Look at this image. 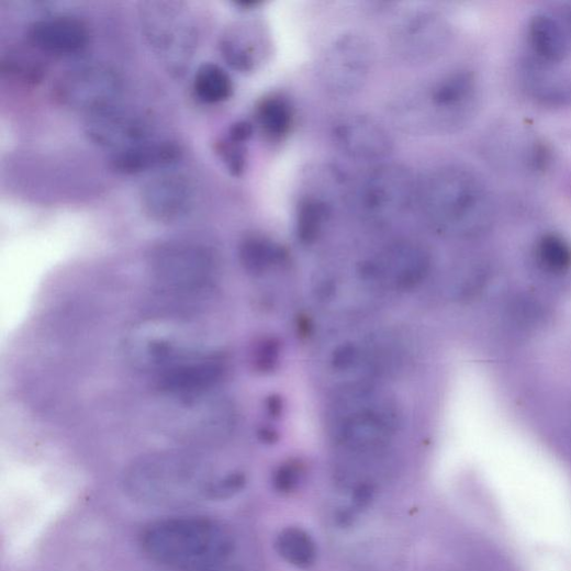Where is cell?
<instances>
[{
	"mask_svg": "<svg viewBox=\"0 0 571 571\" xmlns=\"http://www.w3.org/2000/svg\"><path fill=\"white\" fill-rule=\"evenodd\" d=\"M242 473L221 474L209 461L187 452H160L136 460L126 471L124 490L134 502L182 508L234 496L245 485Z\"/></svg>",
	"mask_w": 571,
	"mask_h": 571,
	"instance_id": "obj_1",
	"label": "cell"
},
{
	"mask_svg": "<svg viewBox=\"0 0 571 571\" xmlns=\"http://www.w3.org/2000/svg\"><path fill=\"white\" fill-rule=\"evenodd\" d=\"M417 202L427 224L451 237L484 233L495 217V201L486 182L458 165L440 167L418 182Z\"/></svg>",
	"mask_w": 571,
	"mask_h": 571,
	"instance_id": "obj_2",
	"label": "cell"
},
{
	"mask_svg": "<svg viewBox=\"0 0 571 571\" xmlns=\"http://www.w3.org/2000/svg\"><path fill=\"white\" fill-rule=\"evenodd\" d=\"M141 546L150 559L177 571H223L235 551L227 527L199 516L152 524L143 530Z\"/></svg>",
	"mask_w": 571,
	"mask_h": 571,
	"instance_id": "obj_3",
	"label": "cell"
},
{
	"mask_svg": "<svg viewBox=\"0 0 571 571\" xmlns=\"http://www.w3.org/2000/svg\"><path fill=\"white\" fill-rule=\"evenodd\" d=\"M478 92L471 70H452L421 91L399 99L393 116L400 127L412 134L454 133L474 114Z\"/></svg>",
	"mask_w": 571,
	"mask_h": 571,
	"instance_id": "obj_4",
	"label": "cell"
},
{
	"mask_svg": "<svg viewBox=\"0 0 571 571\" xmlns=\"http://www.w3.org/2000/svg\"><path fill=\"white\" fill-rule=\"evenodd\" d=\"M156 288L173 300H197L213 288L216 260L204 246L171 242L156 247L150 255Z\"/></svg>",
	"mask_w": 571,
	"mask_h": 571,
	"instance_id": "obj_5",
	"label": "cell"
},
{
	"mask_svg": "<svg viewBox=\"0 0 571 571\" xmlns=\"http://www.w3.org/2000/svg\"><path fill=\"white\" fill-rule=\"evenodd\" d=\"M418 182L403 165L382 164L371 169L357 183L354 209L366 222L390 224L404 216L417 201Z\"/></svg>",
	"mask_w": 571,
	"mask_h": 571,
	"instance_id": "obj_6",
	"label": "cell"
},
{
	"mask_svg": "<svg viewBox=\"0 0 571 571\" xmlns=\"http://www.w3.org/2000/svg\"><path fill=\"white\" fill-rule=\"evenodd\" d=\"M374 63L370 40L361 33H345L334 40L318 64L323 88L338 98L351 97L367 86Z\"/></svg>",
	"mask_w": 571,
	"mask_h": 571,
	"instance_id": "obj_7",
	"label": "cell"
},
{
	"mask_svg": "<svg viewBox=\"0 0 571 571\" xmlns=\"http://www.w3.org/2000/svg\"><path fill=\"white\" fill-rule=\"evenodd\" d=\"M211 351L191 335L161 325L143 326L126 340V352L133 366L155 377Z\"/></svg>",
	"mask_w": 571,
	"mask_h": 571,
	"instance_id": "obj_8",
	"label": "cell"
},
{
	"mask_svg": "<svg viewBox=\"0 0 571 571\" xmlns=\"http://www.w3.org/2000/svg\"><path fill=\"white\" fill-rule=\"evenodd\" d=\"M451 37V26L443 15L422 11L398 24L391 35V48L406 64H430L444 55Z\"/></svg>",
	"mask_w": 571,
	"mask_h": 571,
	"instance_id": "obj_9",
	"label": "cell"
},
{
	"mask_svg": "<svg viewBox=\"0 0 571 571\" xmlns=\"http://www.w3.org/2000/svg\"><path fill=\"white\" fill-rule=\"evenodd\" d=\"M168 412L170 433L193 443L217 441L228 434L234 418L229 406L222 400H213L211 393L170 398Z\"/></svg>",
	"mask_w": 571,
	"mask_h": 571,
	"instance_id": "obj_10",
	"label": "cell"
},
{
	"mask_svg": "<svg viewBox=\"0 0 571 571\" xmlns=\"http://www.w3.org/2000/svg\"><path fill=\"white\" fill-rule=\"evenodd\" d=\"M120 92L117 75L102 64H88L71 69L57 86L58 98L63 103L91 113L112 107Z\"/></svg>",
	"mask_w": 571,
	"mask_h": 571,
	"instance_id": "obj_11",
	"label": "cell"
},
{
	"mask_svg": "<svg viewBox=\"0 0 571 571\" xmlns=\"http://www.w3.org/2000/svg\"><path fill=\"white\" fill-rule=\"evenodd\" d=\"M336 148L347 158L360 163H379L393 153L394 141L374 117L354 114L339 119L332 128Z\"/></svg>",
	"mask_w": 571,
	"mask_h": 571,
	"instance_id": "obj_12",
	"label": "cell"
},
{
	"mask_svg": "<svg viewBox=\"0 0 571 571\" xmlns=\"http://www.w3.org/2000/svg\"><path fill=\"white\" fill-rule=\"evenodd\" d=\"M226 376L224 355L213 350L160 373L156 377V385L167 398H190L211 393Z\"/></svg>",
	"mask_w": 571,
	"mask_h": 571,
	"instance_id": "obj_13",
	"label": "cell"
},
{
	"mask_svg": "<svg viewBox=\"0 0 571 571\" xmlns=\"http://www.w3.org/2000/svg\"><path fill=\"white\" fill-rule=\"evenodd\" d=\"M194 190L187 177L164 175L147 183L142 204L148 216L160 224H175L188 216L193 208Z\"/></svg>",
	"mask_w": 571,
	"mask_h": 571,
	"instance_id": "obj_14",
	"label": "cell"
},
{
	"mask_svg": "<svg viewBox=\"0 0 571 571\" xmlns=\"http://www.w3.org/2000/svg\"><path fill=\"white\" fill-rule=\"evenodd\" d=\"M86 131L94 145L113 153L145 142L150 136L146 120L114 105L91 113Z\"/></svg>",
	"mask_w": 571,
	"mask_h": 571,
	"instance_id": "obj_15",
	"label": "cell"
},
{
	"mask_svg": "<svg viewBox=\"0 0 571 571\" xmlns=\"http://www.w3.org/2000/svg\"><path fill=\"white\" fill-rule=\"evenodd\" d=\"M141 12L143 30L157 52L168 57L188 54L191 32L176 4L148 3Z\"/></svg>",
	"mask_w": 571,
	"mask_h": 571,
	"instance_id": "obj_16",
	"label": "cell"
},
{
	"mask_svg": "<svg viewBox=\"0 0 571 571\" xmlns=\"http://www.w3.org/2000/svg\"><path fill=\"white\" fill-rule=\"evenodd\" d=\"M30 40L43 52L68 55L87 46L89 32L87 26L75 18L56 16L34 23L30 30Z\"/></svg>",
	"mask_w": 571,
	"mask_h": 571,
	"instance_id": "obj_17",
	"label": "cell"
},
{
	"mask_svg": "<svg viewBox=\"0 0 571 571\" xmlns=\"http://www.w3.org/2000/svg\"><path fill=\"white\" fill-rule=\"evenodd\" d=\"M181 150L171 141H152L114 152L110 167L120 175H137L171 166L180 159Z\"/></svg>",
	"mask_w": 571,
	"mask_h": 571,
	"instance_id": "obj_18",
	"label": "cell"
},
{
	"mask_svg": "<svg viewBox=\"0 0 571 571\" xmlns=\"http://www.w3.org/2000/svg\"><path fill=\"white\" fill-rule=\"evenodd\" d=\"M523 81L531 97L545 104H571V80L560 76L552 65L529 59L523 67Z\"/></svg>",
	"mask_w": 571,
	"mask_h": 571,
	"instance_id": "obj_19",
	"label": "cell"
},
{
	"mask_svg": "<svg viewBox=\"0 0 571 571\" xmlns=\"http://www.w3.org/2000/svg\"><path fill=\"white\" fill-rule=\"evenodd\" d=\"M528 43L535 59L556 66L569 53L567 33L557 19L549 14L535 15L527 30Z\"/></svg>",
	"mask_w": 571,
	"mask_h": 571,
	"instance_id": "obj_20",
	"label": "cell"
},
{
	"mask_svg": "<svg viewBox=\"0 0 571 571\" xmlns=\"http://www.w3.org/2000/svg\"><path fill=\"white\" fill-rule=\"evenodd\" d=\"M265 51V36L254 26L236 29L222 43L223 56L227 63L243 74L256 69Z\"/></svg>",
	"mask_w": 571,
	"mask_h": 571,
	"instance_id": "obj_21",
	"label": "cell"
},
{
	"mask_svg": "<svg viewBox=\"0 0 571 571\" xmlns=\"http://www.w3.org/2000/svg\"><path fill=\"white\" fill-rule=\"evenodd\" d=\"M257 120L265 134L279 141L288 136L293 128L294 108L288 99L270 96L259 103Z\"/></svg>",
	"mask_w": 571,
	"mask_h": 571,
	"instance_id": "obj_22",
	"label": "cell"
},
{
	"mask_svg": "<svg viewBox=\"0 0 571 571\" xmlns=\"http://www.w3.org/2000/svg\"><path fill=\"white\" fill-rule=\"evenodd\" d=\"M280 557L299 568H310L316 562L317 547L312 536L299 527L281 530L275 541Z\"/></svg>",
	"mask_w": 571,
	"mask_h": 571,
	"instance_id": "obj_23",
	"label": "cell"
},
{
	"mask_svg": "<svg viewBox=\"0 0 571 571\" xmlns=\"http://www.w3.org/2000/svg\"><path fill=\"white\" fill-rule=\"evenodd\" d=\"M332 216L331 205L321 198L306 197L296 208V235L302 244L311 245L322 235Z\"/></svg>",
	"mask_w": 571,
	"mask_h": 571,
	"instance_id": "obj_24",
	"label": "cell"
},
{
	"mask_svg": "<svg viewBox=\"0 0 571 571\" xmlns=\"http://www.w3.org/2000/svg\"><path fill=\"white\" fill-rule=\"evenodd\" d=\"M193 89L204 103L216 104L229 100L234 92L231 76L220 65L206 63L197 70Z\"/></svg>",
	"mask_w": 571,
	"mask_h": 571,
	"instance_id": "obj_25",
	"label": "cell"
},
{
	"mask_svg": "<svg viewBox=\"0 0 571 571\" xmlns=\"http://www.w3.org/2000/svg\"><path fill=\"white\" fill-rule=\"evenodd\" d=\"M284 249L271 239L251 235L246 237L239 246V258L244 268L255 275L262 273L271 266L282 261Z\"/></svg>",
	"mask_w": 571,
	"mask_h": 571,
	"instance_id": "obj_26",
	"label": "cell"
},
{
	"mask_svg": "<svg viewBox=\"0 0 571 571\" xmlns=\"http://www.w3.org/2000/svg\"><path fill=\"white\" fill-rule=\"evenodd\" d=\"M540 262L550 271L563 272L571 267V246L562 237L548 234L537 245Z\"/></svg>",
	"mask_w": 571,
	"mask_h": 571,
	"instance_id": "obj_27",
	"label": "cell"
},
{
	"mask_svg": "<svg viewBox=\"0 0 571 571\" xmlns=\"http://www.w3.org/2000/svg\"><path fill=\"white\" fill-rule=\"evenodd\" d=\"M304 475L303 467L299 462H289L281 466L275 473V488L282 493L294 491Z\"/></svg>",
	"mask_w": 571,
	"mask_h": 571,
	"instance_id": "obj_28",
	"label": "cell"
},
{
	"mask_svg": "<svg viewBox=\"0 0 571 571\" xmlns=\"http://www.w3.org/2000/svg\"><path fill=\"white\" fill-rule=\"evenodd\" d=\"M243 143L235 142L231 138L224 143L222 147V155L232 173L239 176L243 173L246 165Z\"/></svg>",
	"mask_w": 571,
	"mask_h": 571,
	"instance_id": "obj_29",
	"label": "cell"
},
{
	"mask_svg": "<svg viewBox=\"0 0 571 571\" xmlns=\"http://www.w3.org/2000/svg\"><path fill=\"white\" fill-rule=\"evenodd\" d=\"M279 359V343L275 339L265 340L257 351V366L261 371L275 369Z\"/></svg>",
	"mask_w": 571,
	"mask_h": 571,
	"instance_id": "obj_30",
	"label": "cell"
},
{
	"mask_svg": "<svg viewBox=\"0 0 571 571\" xmlns=\"http://www.w3.org/2000/svg\"><path fill=\"white\" fill-rule=\"evenodd\" d=\"M356 359V350L354 346L346 345L336 350L334 354V363L338 369H347L352 366Z\"/></svg>",
	"mask_w": 571,
	"mask_h": 571,
	"instance_id": "obj_31",
	"label": "cell"
},
{
	"mask_svg": "<svg viewBox=\"0 0 571 571\" xmlns=\"http://www.w3.org/2000/svg\"><path fill=\"white\" fill-rule=\"evenodd\" d=\"M253 132L254 127L250 123L246 121L237 122L231 127L229 138L244 145L251 137Z\"/></svg>",
	"mask_w": 571,
	"mask_h": 571,
	"instance_id": "obj_32",
	"label": "cell"
},
{
	"mask_svg": "<svg viewBox=\"0 0 571 571\" xmlns=\"http://www.w3.org/2000/svg\"><path fill=\"white\" fill-rule=\"evenodd\" d=\"M282 405L280 399L276 396H271L270 402L268 404V410L271 415L278 416L281 412Z\"/></svg>",
	"mask_w": 571,
	"mask_h": 571,
	"instance_id": "obj_33",
	"label": "cell"
},
{
	"mask_svg": "<svg viewBox=\"0 0 571 571\" xmlns=\"http://www.w3.org/2000/svg\"><path fill=\"white\" fill-rule=\"evenodd\" d=\"M569 22H570V26H571V14H570V19H569Z\"/></svg>",
	"mask_w": 571,
	"mask_h": 571,
	"instance_id": "obj_34",
	"label": "cell"
}]
</instances>
